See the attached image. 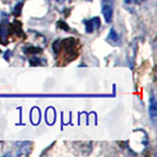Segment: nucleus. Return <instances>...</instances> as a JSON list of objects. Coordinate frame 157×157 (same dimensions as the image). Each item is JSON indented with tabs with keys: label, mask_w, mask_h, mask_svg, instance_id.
Here are the masks:
<instances>
[{
	"label": "nucleus",
	"mask_w": 157,
	"mask_h": 157,
	"mask_svg": "<svg viewBox=\"0 0 157 157\" xmlns=\"http://www.w3.org/2000/svg\"><path fill=\"white\" fill-rule=\"evenodd\" d=\"M0 53H1V51H0Z\"/></svg>",
	"instance_id": "nucleus-16"
},
{
	"label": "nucleus",
	"mask_w": 157,
	"mask_h": 157,
	"mask_svg": "<svg viewBox=\"0 0 157 157\" xmlns=\"http://www.w3.org/2000/svg\"><path fill=\"white\" fill-rule=\"evenodd\" d=\"M149 113H150V117H151L152 123H155V122H156V118H157V106H156V101H155L154 97L150 99Z\"/></svg>",
	"instance_id": "nucleus-3"
},
{
	"label": "nucleus",
	"mask_w": 157,
	"mask_h": 157,
	"mask_svg": "<svg viewBox=\"0 0 157 157\" xmlns=\"http://www.w3.org/2000/svg\"><path fill=\"white\" fill-rule=\"evenodd\" d=\"M40 62H43V60H41V59H38V58H32L31 60H30L31 65H40Z\"/></svg>",
	"instance_id": "nucleus-13"
},
{
	"label": "nucleus",
	"mask_w": 157,
	"mask_h": 157,
	"mask_svg": "<svg viewBox=\"0 0 157 157\" xmlns=\"http://www.w3.org/2000/svg\"><path fill=\"white\" fill-rule=\"evenodd\" d=\"M102 12L106 23L112 20V12H113V0H102Z\"/></svg>",
	"instance_id": "nucleus-1"
},
{
	"label": "nucleus",
	"mask_w": 157,
	"mask_h": 157,
	"mask_svg": "<svg viewBox=\"0 0 157 157\" xmlns=\"http://www.w3.org/2000/svg\"><path fill=\"white\" fill-rule=\"evenodd\" d=\"M108 40L112 43L113 45H116L118 43V40H119V36H118V33L113 29H111L110 32H109V37H108Z\"/></svg>",
	"instance_id": "nucleus-5"
},
{
	"label": "nucleus",
	"mask_w": 157,
	"mask_h": 157,
	"mask_svg": "<svg viewBox=\"0 0 157 157\" xmlns=\"http://www.w3.org/2000/svg\"><path fill=\"white\" fill-rule=\"evenodd\" d=\"M91 21H92V24H94V29H99L101 27V19L98 18V17H96V18H94V19H91Z\"/></svg>",
	"instance_id": "nucleus-11"
},
{
	"label": "nucleus",
	"mask_w": 157,
	"mask_h": 157,
	"mask_svg": "<svg viewBox=\"0 0 157 157\" xmlns=\"http://www.w3.org/2000/svg\"><path fill=\"white\" fill-rule=\"evenodd\" d=\"M58 27L59 29H63L65 31H69L70 30V27L66 25V23H64V21H58Z\"/></svg>",
	"instance_id": "nucleus-12"
},
{
	"label": "nucleus",
	"mask_w": 157,
	"mask_h": 157,
	"mask_svg": "<svg viewBox=\"0 0 157 157\" xmlns=\"http://www.w3.org/2000/svg\"><path fill=\"white\" fill-rule=\"evenodd\" d=\"M52 48H53V52H55L56 55H59L60 53V51H62V40H56L55 43L52 44Z\"/></svg>",
	"instance_id": "nucleus-8"
},
{
	"label": "nucleus",
	"mask_w": 157,
	"mask_h": 157,
	"mask_svg": "<svg viewBox=\"0 0 157 157\" xmlns=\"http://www.w3.org/2000/svg\"><path fill=\"white\" fill-rule=\"evenodd\" d=\"M25 53L27 55H37V53H40L41 52V48L40 47H36V46H29L24 50Z\"/></svg>",
	"instance_id": "nucleus-7"
},
{
	"label": "nucleus",
	"mask_w": 157,
	"mask_h": 157,
	"mask_svg": "<svg viewBox=\"0 0 157 157\" xmlns=\"http://www.w3.org/2000/svg\"><path fill=\"white\" fill-rule=\"evenodd\" d=\"M89 1H91V0H89Z\"/></svg>",
	"instance_id": "nucleus-17"
},
{
	"label": "nucleus",
	"mask_w": 157,
	"mask_h": 157,
	"mask_svg": "<svg viewBox=\"0 0 157 157\" xmlns=\"http://www.w3.org/2000/svg\"><path fill=\"white\" fill-rule=\"evenodd\" d=\"M55 119H56L55 110H53L52 108L47 109V111H46V122L48 123V124H52V123H55Z\"/></svg>",
	"instance_id": "nucleus-6"
},
{
	"label": "nucleus",
	"mask_w": 157,
	"mask_h": 157,
	"mask_svg": "<svg viewBox=\"0 0 157 157\" xmlns=\"http://www.w3.org/2000/svg\"><path fill=\"white\" fill-rule=\"evenodd\" d=\"M10 34H17V36H21L23 31H21V24L19 21H14L10 26Z\"/></svg>",
	"instance_id": "nucleus-4"
},
{
	"label": "nucleus",
	"mask_w": 157,
	"mask_h": 157,
	"mask_svg": "<svg viewBox=\"0 0 157 157\" xmlns=\"http://www.w3.org/2000/svg\"><path fill=\"white\" fill-rule=\"evenodd\" d=\"M143 0H125V2L128 5H132V4H140Z\"/></svg>",
	"instance_id": "nucleus-14"
},
{
	"label": "nucleus",
	"mask_w": 157,
	"mask_h": 157,
	"mask_svg": "<svg viewBox=\"0 0 157 157\" xmlns=\"http://www.w3.org/2000/svg\"><path fill=\"white\" fill-rule=\"evenodd\" d=\"M21 10H23V2H18L16 6H14V8H13V13H14V16L16 17L20 16Z\"/></svg>",
	"instance_id": "nucleus-9"
},
{
	"label": "nucleus",
	"mask_w": 157,
	"mask_h": 157,
	"mask_svg": "<svg viewBox=\"0 0 157 157\" xmlns=\"http://www.w3.org/2000/svg\"><path fill=\"white\" fill-rule=\"evenodd\" d=\"M6 53H7V55H5V59H8V58H10V53H11V52H10V51H7Z\"/></svg>",
	"instance_id": "nucleus-15"
},
{
	"label": "nucleus",
	"mask_w": 157,
	"mask_h": 157,
	"mask_svg": "<svg viewBox=\"0 0 157 157\" xmlns=\"http://www.w3.org/2000/svg\"><path fill=\"white\" fill-rule=\"evenodd\" d=\"M85 27H86L87 33H92V32L94 31V26L91 20H86V21H85Z\"/></svg>",
	"instance_id": "nucleus-10"
},
{
	"label": "nucleus",
	"mask_w": 157,
	"mask_h": 157,
	"mask_svg": "<svg viewBox=\"0 0 157 157\" xmlns=\"http://www.w3.org/2000/svg\"><path fill=\"white\" fill-rule=\"evenodd\" d=\"M8 34H10V27L6 23H2L0 25V44L7 45Z\"/></svg>",
	"instance_id": "nucleus-2"
}]
</instances>
